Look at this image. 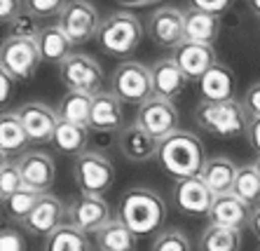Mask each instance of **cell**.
I'll return each mask as SVG.
<instances>
[{"instance_id": "1", "label": "cell", "mask_w": 260, "mask_h": 251, "mask_svg": "<svg viewBox=\"0 0 260 251\" xmlns=\"http://www.w3.org/2000/svg\"><path fill=\"white\" fill-rule=\"evenodd\" d=\"M162 167V172L167 176L183 181V178L202 176V169L206 165V150L204 143L185 129H178L171 136L162 139L157 148V158H155Z\"/></svg>"}, {"instance_id": "2", "label": "cell", "mask_w": 260, "mask_h": 251, "mask_svg": "<svg viewBox=\"0 0 260 251\" xmlns=\"http://www.w3.org/2000/svg\"><path fill=\"white\" fill-rule=\"evenodd\" d=\"M117 218L139 237L159 233L164 218H167V204L164 200L150 188L136 185L124 190L117 207Z\"/></svg>"}, {"instance_id": "3", "label": "cell", "mask_w": 260, "mask_h": 251, "mask_svg": "<svg viewBox=\"0 0 260 251\" xmlns=\"http://www.w3.org/2000/svg\"><path fill=\"white\" fill-rule=\"evenodd\" d=\"M194 122L206 134L218 139H239L248 134L251 117L242 101H200L194 108Z\"/></svg>"}, {"instance_id": "4", "label": "cell", "mask_w": 260, "mask_h": 251, "mask_svg": "<svg viewBox=\"0 0 260 251\" xmlns=\"http://www.w3.org/2000/svg\"><path fill=\"white\" fill-rule=\"evenodd\" d=\"M143 36L145 26L141 24V19L127 10H117V12H110L108 17H103L96 40L108 56L124 59L139 49Z\"/></svg>"}, {"instance_id": "5", "label": "cell", "mask_w": 260, "mask_h": 251, "mask_svg": "<svg viewBox=\"0 0 260 251\" xmlns=\"http://www.w3.org/2000/svg\"><path fill=\"white\" fill-rule=\"evenodd\" d=\"M73 178L80 195L103 197L115 183V167L99 150H85L73 162Z\"/></svg>"}, {"instance_id": "6", "label": "cell", "mask_w": 260, "mask_h": 251, "mask_svg": "<svg viewBox=\"0 0 260 251\" xmlns=\"http://www.w3.org/2000/svg\"><path fill=\"white\" fill-rule=\"evenodd\" d=\"M110 92L117 94L124 104L143 106L155 97L150 68L141 61H122L110 78Z\"/></svg>"}, {"instance_id": "7", "label": "cell", "mask_w": 260, "mask_h": 251, "mask_svg": "<svg viewBox=\"0 0 260 251\" xmlns=\"http://www.w3.org/2000/svg\"><path fill=\"white\" fill-rule=\"evenodd\" d=\"M59 75L63 80V85L73 92H85L89 97L106 92V75H103V66L89 54L82 52H73L66 61L59 66Z\"/></svg>"}, {"instance_id": "8", "label": "cell", "mask_w": 260, "mask_h": 251, "mask_svg": "<svg viewBox=\"0 0 260 251\" xmlns=\"http://www.w3.org/2000/svg\"><path fill=\"white\" fill-rule=\"evenodd\" d=\"M43 64L38 43L30 38H5L0 47V68L14 80H28Z\"/></svg>"}, {"instance_id": "9", "label": "cell", "mask_w": 260, "mask_h": 251, "mask_svg": "<svg viewBox=\"0 0 260 251\" xmlns=\"http://www.w3.org/2000/svg\"><path fill=\"white\" fill-rule=\"evenodd\" d=\"M101 14L89 0H68L66 10L59 17V26L66 31L73 45H85L99 36L101 28Z\"/></svg>"}, {"instance_id": "10", "label": "cell", "mask_w": 260, "mask_h": 251, "mask_svg": "<svg viewBox=\"0 0 260 251\" xmlns=\"http://www.w3.org/2000/svg\"><path fill=\"white\" fill-rule=\"evenodd\" d=\"M145 33L157 47L176 49L185 40V10L167 5L150 12L145 21Z\"/></svg>"}, {"instance_id": "11", "label": "cell", "mask_w": 260, "mask_h": 251, "mask_svg": "<svg viewBox=\"0 0 260 251\" xmlns=\"http://www.w3.org/2000/svg\"><path fill=\"white\" fill-rule=\"evenodd\" d=\"M178 120H181V115H178L176 104L162 97L148 99L143 106H139V113H136V124H141L157 141L178 132Z\"/></svg>"}, {"instance_id": "12", "label": "cell", "mask_w": 260, "mask_h": 251, "mask_svg": "<svg viewBox=\"0 0 260 251\" xmlns=\"http://www.w3.org/2000/svg\"><path fill=\"white\" fill-rule=\"evenodd\" d=\"M68 223V204H63L56 195L52 193H45L40 197L38 207L30 211V216L21 223L24 230L28 235H36V237H45L47 239L52 233H56L61 226Z\"/></svg>"}, {"instance_id": "13", "label": "cell", "mask_w": 260, "mask_h": 251, "mask_svg": "<svg viewBox=\"0 0 260 251\" xmlns=\"http://www.w3.org/2000/svg\"><path fill=\"white\" fill-rule=\"evenodd\" d=\"M110 221V207L103 197L80 195L68 202V223L85 235H96Z\"/></svg>"}, {"instance_id": "14", "label": "cell", "mask_w": 260, "mask_h": 251, "mask_svg": "<svg viewBox=\"0 0 260 251\" xmlns=\"http://www.w3.org/2000/svg\"><path fill=\"white\" fill-rule=\"evenodd\" d=\"M171 195H174L176 209L185 216H209V211L213 207V200H216V195L204 183L202 176L176 181Z\"/></svg>"}, {"instance_id": "15", "label": "cell", "mask_w": 260, "mask_h": 251, "mask_svg": "<svg viewBox=\"0 0 260 251\" xmlns=\"http://www.w3.org/2000/svg\"><path fill=\"white\" fill-rule=\"evenodd\" d=\"M17 113L28 132L30 143H52L54 132L61 122L59 110L49 108L43 101H28V104L19 106Z\"/></svg>"}, {"instance_id": "16", "label": "cell", "mask_w": 260, "mask_h": 251, "mask_svg": "<svg viewBox=\"0 0 260 251\" xmlns=\"http://www.w3.org/2000/svg\"><path fill=\"white\" fill-rule=\"evenodd\" d=\"M19 172L24 178V188L38 190V193H47L56 178V165L54 158L45 150H26L17 160Z\"/></svg>"}, {"instance_id": "17", "label": "cell", "mask_w": 260, "mask_h": 251, "mask_svg": "<svg viewBox=\"0 0 260 251\" xmlns=\"http://www.w3.org/2000/svg\"><path fill=\"white\" fill-rule=\"evenodd\" d=\"M159 141L141 124L132 122L117 132V150L127 162H150L157 158Z\"/></svg>"}, {"instance_id": "18", "label": "cell", "mask_w": 260, "mask_h": 251, "mask_svg": "<svg viewBox=\"0 0 260 251\" xmlns=\"http://www.w3.org/2000/svg\"><path fill=\"white\" fill-rule=\"evenodd\" d=\"M174 61L181 66V71L188 75V80H197V82H200V80L218 64L216 47H213V45H202V43L183 40V43L174 49Z\"/></svg>"}, {"instance_id": "19", "label": "cell", "mask_w": 260, "mask_h": 251, "mask_svg": "<svg viewBox=\"0 0 260 251\" xmlns=\"http://www.w3.org/2000/svg\"><path fill=\"white\" fill-rule=\"evenodd\" d=\"M251 214H253L251 204L239 200L235 193H228V195H218L213 200V207L209 211V221L213 226L232 228V230L242 233L244 228H248V223H251Z\"/></svg>"}, {"instance_id": "20", "label": "cell", "mask_w": 260, "mask_h": 251, "mask_svg": "<svg viewBox=\"0 0 260 251\" xmlns=\"http://www.w3.org/2000/svg\"><path fill=\"white\" fill-rule=\"evenodd\" d=\"M124 101L113 92H101L94 97L91 106V122L89 129L108 134V132H120L124 122Z\"/></svg>"}, {"instance_id": "21", "label": "cell", "mask_w": 260, "mask_h": 251, "mask_svg": "<svg viewBox=\"0 0 260 251\" xmlns=\"http://www.w3.org/2000/svg\"><path fill=\"white\" fill-rule=\"evenodd\" d=\"M150 73H152V92H155V97L169 99V101H174L178 94H183L185 85L190 82L188 75L181 71V66L174 61V56L155 61L150 66Z\"/></svg>"}, {"instance_id": "22", "label": "cell", "mask_w": 260, "mask_h": 251, "mask_svg": "<svg viewBox=\"0 0 260 251\" xmlns=\"http://www.w3.org/2000/svg\"><path fill=\"white\" fill-rule=\"evenodd\" d=\"M30 143V136L26 132L21 117L17 110L3 113L0 115V153L3 158H12V155H24Z\"/></svg>"}, {"instance_id": "23", "label": "cell", "mask_w": 260, "mask_h": 251, "mask_svg": "<svg viewBox=\"0 0 260 251\" xmlns=\"http://www.w3.org/2000/svg\"><path fill=\"white\" fill-rule=\"evenodd\" d=\"M36 43H38V49H40L43 61L56 64V66H61V64L66 61L68 56L73 54L71 49L75 47L73 40L66 36V31H63L59 24L43 26V31H40V36L36 38Z\"/></svg>"}, {"instance_id": "24", "label": "cell", "mask_w": 260, "mask_h": 251, "mask_svg": "<svg viewBox=\"0 0 260 251\" xmlns=\"http://www.w3.org/2000/svg\"><path fill=\"white\" fill-rule=\"evenodd\" d=\"M197 85H200L202 101H232L235 99V89H237L235 75L223 64H216Z\"/></svg>"}, {"instance_id": "25", "label": "cell", "mask_w": 260, "mask_h": 251, "mask_svg": "<svg viewBox=\"0 0 260 251\" xmlns=\"http://www.w3.org/2000/svg\"><path fill=\"white\" fill-rule=\"evenodd\" d=\"M237 172H239V167H237L230 158L216 155V158L206 160L204 169H202V178H204V183L211 188L213 195L218 197V195H228V193H232Z\"/></svg>"}, {"instance_id": "26", "label": "cell", "mask_w": 260, "mask_h": 251, "mask_svg": "<svg viewBox=\"0 0 260 251\" xmlns=\"http://www.w3.org/2000/svg\"><path fill=\"white\" fill-rule=\"evenodd\" d=\"M220 36V17L202 10H185V40L202 45H216Z\"/></svg>"}, {"instance_id": "27", "label": "cell", "mask_w": 260, "mask_h": 251, "mask_svg": "<svg viewBox=\"0 0 260 251\" xmlns=\"http://www.w3.org/2000/svg\"><path fill=\"white\" fill-rule=\"evenodd\" d=\"M94 237H96L99 251H136V244H139V235H134L120 218L106 223Z\"/></svg>"}, {"instance_id": "28", "label": "cell", "mask_w": 260, "mask_h": 251, "mask_svg": "<svg viewBox=\"0 0 260 251\" xmlns=\"http://www.w3.org/2000/svg\"><path fill=\"white\" fill-rule=\"evenodd\" d=\"M87 143H89V127H80V124L63 122V120L59 122L54 139H52V146L61 155H73V158L85 153Z\"/></svg>"}, {"instance_id": "29", "label": "cell", "mask_w": 260, "mask_h": 251, "mask_svg": "<svg viewBox=\"0 0 260 251\" xmlns=\"http://www.w3.org/2000/svg\"><path fill=\"white\" fill-rule=\"evenodd\" d=\"M91 106H94V97H89V94H85V92H73V89H68V92L63 94V99H61L59 117L63 122L89 127Z\"/></svg>"}, {"instance_id": "30", "label": "cell", "mask_w": 260, "mask_h": 251, "mask_svg": "<svg viewBox=\"0 0 260 251\" xmlns=\"http://www.w3.org/2000/svg\"><path fill=\"white\" fill-rule=\"evenodd\" d=\"M43 251H94V246L82 230L66 223L45 239Z\"/></svg>"}, {"instance_id": "31", "label": "cell", "mask_w": 260, "mask_h": 251, "mask_svg": "<svg viewBox=\"0 0 260 251\" xmlns=\"http://www.w3.org/2000/svg\"><path fill=\"white\" fill-rule=\"evenodd\" d=\"M242 249V233L223 226H209L200 237V251H239Z\"/></svg>"}, {"instance_id": "32", "label": "cell", "mask_w": 260, "mask_h": 251, "mask_svg": "<svg viewBox=\"0 0 260 251\" xmlns=\"http://www.w3.org/2000/svg\"><path fill=\"white\" fill-rule=\"evenodd\" d=\"M43 195L45 193H38V190H30V188H21L19 193H14L10 200L3 202L5 214L12 221H17V223H24V221L30 216V211L38 207V202H40Z\"/></svg>"}, {"instance_id": "33", "label": "cell", "mask_w": 260, "mask_h": 251, "mask_svg": "<svg viewBox=\"0 0 260 251\" xmlns=\"http://www.w3.org/2000/svg\"><path fill=\"white\" fill-rule=\"evenodd\" d=\"M232 193H235L239 200H244L246 204H251V207H253L255 202H260V176H258L253 165L239 167Z\"/></svg>"}, {"instance_id": "34", "label": "cell", "mask_w": 260, "mask_h": 251, "mask_svg": "<svg viewBox=\"0 0 260 251\" xmlns=\"http://www.w3.org/2000/svg\"><path fill=\"white\" fill-rule=\"evenodd\" d=\"M21 188H24V178H21V172H19V165L12 162V160L3 158V162H0V197H3V202L10 200Z\"/></svg>"}, {"instance_id": "35", "label": "cell", "mask_w": 260, "mask_h": 251, "mask_svg": "<svg viewBox=\"0 0 260 251\" xmlns=\"http://www.w3.org/2000/svg\"><path fill=\"white\" fill-rule=\"evenodd\" d=\"M150 251H192V244H190V237L183 230L169 228V230H162L155 237Z\"/></svg>"}, {"instance_id": "36", "label": "cell", "mask_w": 260, "mask_h": 251, "mask_svg": "<svg viewBox=\"0 0 260 251\" xmlns=\"http://www.w3.org/2000/svg\"><path fill=\"white\" fill-rule=\"evenodd\" d=\"M26 12H30L36 19H52L61 17V12L66 10L68 0H24Z\"/></svg>"}, {"instance_id": "37", "label": "cell", "mask_w": 260, "mask_h": 251, "mask_svg": "<svg viewBox=\"0 0 260 251\" xmlns=\"http://www.w3.org/2000/svg\"><path fill=\"white\" fill-rule=\"evenodd\" d=\"M40 31H43V26H38V19L26 10L10 24V38H30V40H36L40 36Z\"/></svg>"}, {"instance_id": "38", "label": "cell", "mask_w": 260, "mask_h": 251, "mask_svg": "<svg viewBox=\"0 0 260 251\" xmlns=\"http://www.w3.org/2000/svg\"><path fill=\"white\" fill-rule=\"evenodd\" d=\"M0 251H26V237L17 228H3L0 233Z\"/></svg>"}, {"instance_id": "39", "label": "cell", "mask_w": 260, "mask_h": 251, "mask_svg": "<svg viewBox=\"0 0 260 251\" xmlns=\"http://www.w3.org/2000/svg\"><path fill=\"white\" fill-rule=\"evenodd\" d=\"M188 3H190L192 10H202V12H209V14L220 17V14H225L228 10H230L235 0H188Z\"/></svg>"}, {"instance_id": "40", "label": "cell", "mask_w": 260, "mask_h": 251, "mask_svg": "<svg viewBox=\"0 0 260 251\" xmlns=\"http://www.w3.org/2000/svg\"><path fill=\"white\" fill-rule=\"evenodd\" d=\"M242 104H244V108H246L248 117H251V120H258L260 117V82H253V85L248 87Z\"/></svg>"}, {"instance_id": "41", "label": "cell", "mask_w": 260, "mask_h": 251, "mask_svg": "<svg viewBox=\"0 0 260 251\" xmlns=\"http://www.w3.org/2000/svg\"><path fill=\"white\" fill-rule=\"evenodd\" d=\"M24 10H26L24 0H0V19H3V24H12Z\"/></svg>"}, {"instance_id": "42", "label": "cell", "mask_w": 260, "mask_h": 251, "mask_svg": "<svg viewBox=\"0 0 260 251\" xmlns=\"http://www.w3.org/2000/svg\"><path fill=\"white\" fill-rule=\"evenodd\" d=\"M14 82H17V80L7 73V71H3V68H0V101H3V104H7V101H10V97H12Z\"/></svg>"}, {"instance_id": "43", "label": "cell", "mask_w": 260, "mask_h": 251, "mask_svg": "<svg viewBox=\"0 0 260 251\" xmlns=\"http://www.w3.org/2000/svg\"><path fill=\"white\" fill-rule=\"evenodd\" d=\"M248 143L258 150V155H260V117L258 120H251V127H248Z\"/></svg>"}, {"instance_id": "44", "label": "cell", "mask_w": 260, "mask_h": 251, "mask_svg": "<svg viewBox=\"0 0 260 251\" xmlns=\"http://www.w3.org/2000/svg\"><path fill=\"white\" fill-rule=\"evenodd\" d=\"M248 228H251V233H253L255 237L260 239V204L253 209V214H251V223H248Z\"/></svg>"}, {"instance_id": "45", "label": "cell", "mask_w": 260, "mask_h": 251, "mask_svg": "<svg viewBox=\"0 0 260 251\" xmlns=\"http://www.w3.org/2000/svg\"><path fill=\"white\" fill-rule=\"evenodd\" d=\"M122 7H148V5H155L157 0H117Z\"/></svg>"}, {"instance_id": "46", "label": "cell", "mask_w": 260, "mask_h": 251, "mask_svg": "<svg viewBox=\"0 0 260 251\" xmlns=\"http://www.w3.org/2000/svg\"><path fill=\"white\" fill-rule=\"evenodd\" d=\"M248 7L253 10V14H258L260 17V0H248Z\"/></svg>"}, {"instance_id": "47", "label": "cell", "mask_w": 260, "mask_h": 251, "mask_svg": "<svg viewBox=\"0 0 260 251\" xmlns=\"http://www.w3.org/2000/svg\"><path fill=\"white\" fill-rule=\"evenodd\" d=\"M253 167H255V172H258V176H260V155L253 160Z\"/></svg>"}]
</instances>
